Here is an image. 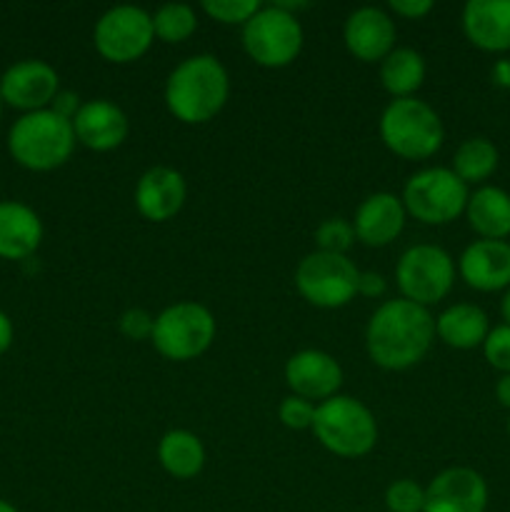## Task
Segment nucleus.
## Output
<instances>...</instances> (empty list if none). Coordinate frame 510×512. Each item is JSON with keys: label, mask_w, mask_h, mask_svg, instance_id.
I'll return each mask as SVG.
<instances>
[{"label": "nucleus", "mask_w": 510, "mask_h": 512, "mask_svg": "<svg viewBox=\"0 0 510 512\" xmlns=\"http://www.w3.org/2000/svg\"><path fill=\"white\" fill-rule=\"evenodd\" d=\"M435 340V318L410 300H385L365 328L368 358L383 370H408L423 363Z\"/></svg>", "instance_id": "obj_1"}, {"label": "nucleus", "mask_w": 510, "mask_h": 512, "mask_svg": "<svg viewBox=\"0 0 510 512\" xmlns=\"http://www.w3.org/2000/svg\"><path fill=\"white\" fill-rule=\"evenodd\" d=\"M230 78L215 55L198 53L180 60L165 80V105L185 125H205L225 108Z\"/></svg>", "instance_id": "obj_2"}, {"label": "nucleus", "mask_w": 510, "mask_h": 512, "mask_svg": "<svg viewBox=\"0 0 510 512\" xmlns=\"http://www.w3.org/2000/svg\"><path fill=\"white\" fill-rule=\"evenodd\" d=\"M75 143L73 123L50 108L20 115L8 130L10 158L33 173H50L68 163Z\"/></svg>", "instance_id": "obj_3"}, {"label": "nucleus", "mask_w": 510, "mask_h": 512, "mask_svg": "<svg viewBox=\"0 0 510 512\" xmlns=\"http://www.w3.org/2000/svg\"><path fill=\"white\" fill-rule=\"evenodd\" d=\"M310 430L328 453L345 460L365 458L378 443V420L373 410L350 395H335L318 403Z\"/></svg>", "instance_id": "obj_4"}, {"label": "nucleus", "mask_w": 510, "mask_h": 512, "mask_svg": "<svg viewBox=\"0 0 510 512\" xmlns=\"http://www.w3.org/2000/svg\"><path fill=\"white\" fill-rule=\"evenodd\" d=\"M380 140L403 160H428L443 148L445 128L435 108L420 98H398L380 115Z\"/></svg>", "instance_id": "obj_5"}, {"label": "nucleus", "mask_w": 510, "mask_h": 512, "mask_svg": "<svg viewBox=\"0 0 510 512\" xmlns=\"http://www.w3.org/2000/svg\"><path fill=\"white\" fill-rule=\"evenodd\" d=\"M215 333H218L215 318L203 303L180 300V303L168 305V308L155 315V328L150 343L165 360L188 363V360H195L203 353H208V348L215 340Z\"/></svg>", "instance_id": "obj_6"}, {"label": "nucleus", "mask_w": 510, "mask_h": 512, "mask_svg": "<svg viewBox=\"0 0 510 512\" xmlns=\"http://www.w3.org/2000/svg\"><path fill=\"white\" fill-rule=\"evenodd\" d=\"M243 50L255 65L268 70L288 68L303 50V25L298 15L278 8L275 3L263 5L243 25Z\"/></svg>", "instance_id": "obj_7"}, {"label": "nucleus", "mask_w": 510, "mask_h": 512, "mask_svg": "<svg viewBox=\"0 0 510 512\" xmlns=\"http://www.w3.org/2000/svg\"><path fill=\"white\" fill-rule=\"evenodd\" d=\"M470 190L450 168H423L403 188L405 213L423 225H448L465 215Z\"/></svg>", "instance_id": "obj_8"}, {"label": "nucleus", "mask_w": 510, "mask_h": 512, "mask_svg": "<svg viewBox=\"0 0 510 512\" xmlns=\"http://www.w3.org/2000/svg\"><path fill=\"white\" fill-rule=\"evenodd\" d=\"M455 273L458 268L448 250H443L440 245L420 243L405 250L398 258L395 283H398L400 298L430 308L448 298L455 283Z\"/></svg>", "instance_id": "obj_9"}, {"label": "nucleus", "mask_w": 510, "mask_h": 512, "mask_svg": "<svg viewBox=\"0 0 510 512\" xmlns=\"http://www.w3.org/2000/svg\"><path fill=\"white\" fill-rule=\"evenodd\" d=\"M360 270L348 255L313 253L305 255L295 268V288L310 305L323 310L345 308L358 295Z\"/></svg>", "instance_id": "obj_10"}, {"label": "nucleus", "mask_w": 510, "mask_h": 512, "mask_svg": "<svg viewBox=\"0 0 510 512\" xmlns=\"http://www.w3.org/2000/svg\"><path fill=\"white\" fill-rule=\"evenodd\" d=\"M153 40V15L138 5H115L95 20L93 45L108 63H135L148 53Z\"/></svg>", "instance_id": "obj_11"}, {"label": "nucleus", "mask_w": 510, "mask_h": 512, "mask_svg": "<svg viewBox=\"0 0 510 512\" xmlns=\"http://www.w3.org/2000/svg\"><path fill=\"white\" fill-rule=\"evenodd\" d=\"M58 93L60 78L53 65L45 63V60H18L0 75V100L8 108L20 110L23 115L50 108Z\"/></svg>", "instance_id": "obj_12"}, {"label": "nucleus", "mask_w": 510, "mask_h": 512, "mask_svg": "<svg viewBox=\"0 0 510 512\" xmlns=\"http://www.w3.org/2000/svg\"><path fill=\"white\" fill-rule=\"evenodd\" d=\"M488 495V483L478 470L453 465L425 485L423 512H485Z\"/></svg>", "instance_id": "obj_13"}, {"label": "nucleus", "mask_w": 510, "mask_h": 512, "mask_svg": "<svg viewBox=\"0 0 510 512\" xmlns=\"http://www.w3.org/2000/svg\"><path fill=\"white\" fill-rule=\"evenodd\" d=\"M285 383H288L290 395L310 400V403H325L335 398L343 385V368L338 360L325 350H300L290 355L285 363Z\"/></svg>", "instance_id": "obj_14"}, {"label": "nucleus", "mask_w": 510, "mask_h": 512, "mask_svg": "<svg viewBox=\"0 0 510 512\" xmlns=\"http://www.w3.org/2000/svg\"><path fill=\"white\" fill-rule=\"evenodd\" d=\"M395 20L388 10L363 5L353 10L345 20L343 43L348 53L360 63H383V58L395 50Z\"/></svg>", "instance_id": "obj_15"}, {"label": "nucleus", "mask_w": 510, "mask_h": 512, "mask_svg": "<svg viewBox=\"0 0 510 512\" xmlns=\"http://www.w3.org/2000/svg\"><path fill=\"white\" fill-rule=\"evenodd\" d=\"M185 198H188V185L183 173L168 165L148 168L135 183V208L150 223H168L183 210Z\"/></svg>", "instance_id": "obj_16"}, {"label": "nucleus", "mask_w": 510, "mask_h": 512, "mask_svg": "<svg viewBox=\"0 0 510 512\" xmlns=\"http://www.w3.org/2000/svg\"><path fill=\"white\" fill-rule=\"evenodd\" d=\"M75 140L83 148L95 153H110L120 148L130 135V120L120 105L105 98L88 100L80 105L78 115L73 118Z\"/></svg>", "instance_id": "obj_17"}, {"label": "nucleus", "mask_w": 510, "mask_h": 512, "mask_svg": "<svg viewBox=\"0 0 510 512\" xmlns=\"http://www.w3.org/2000/svg\"><path fill=\"white\" fill-rule=\"evenodd\" d=\"M458 275L478 293H498L510 288L508 240H473L458 258Z\"/></svg>", "instance_id": "obj_18"}, {"label": "nucleus", "mask_w": 510, "mask_h": 512, "mask_svg": "<svg viewBox=\"0 0 510 512\" xmlns=\"http://www.w3.org/2000/svg\"><path fill=\"white\" fill-rule=\"evenodd\" d=\"M405 218H408V213H405V205L398 195L385 193V190L368 195L355 210V240L368 245V248H385L400 238Z\"/></svg>", "instance_id": "obj_19"}, {"label": "nucleus", "mask_w": 510, "mask_h": 512, "mask_svg": "<svg viewBox=\"0 0 510 512\" xmlns=\"http://www.w3.org/2000/svg\"><path fill=\"white\" fill-rule=\"evenodd\" d=\"M463 33L483 53H508L510 0H468L463 8Z\"/></svg>", "instance_id": "obj_20"}, {"label": "nucleus", "mask_w": 510, "mask_h": 512, "mask_svg": "<svg viewBox=\"0 0 510 512\" xmlns=\"http://www.w3.org/2000/svg\"><path fill=\"white\" fill-rule=\"evenodd\" d=\"M43 220L20 200H0V260H28L43 243Z\"/></svg>", "instance_id": "obj_21"}, {"label": "nucleus", "mask_w": 510, "mask_h": 512, "mask_svg": "<svg viewBox=\"0 0 510 512\" xmlns=\"http://www.w3.org/2000/svg\"><path fill=\"white\" fill-rule=\"evenodd\" d=\"M465 218L480 240H505L510 235V193L498 185H480L470 193Z\"/></svg>", "instance_id": "obj_22"}, {"label": "nucleus", "mask_w": 510, "mask_h": 512, "mask_svg": "<svg viewBox=\"0 0 510 512\" xmlns=\"http://www.w3.org/2000/svg\"><path fill=\"white\" fill-rule=\"evenodd\" d=\"M488 333V315L473 303H455L435 318V338L453 350L483 348Z\"/></svg>", "instance_id": "obj_23"}, {"label": "nucleus", "mask_w": 510, "mask_h": 512, "mask_svg": "<svg viewBox=\"0 0 510 512\" xmlns=\"http://www.w3.org/2000/svg\"><path fill=\"white\" fill-rule=\"evenodd\" d=\"M158 463L170 478L193 480L205 468L203 440L190 430H168L158 443Z\"/></svg>", "instance_id": "obj_24"}, {"label": "nucleus", "mask_w": 510, "mask_h": 512, "mask_svg": "<svg viewBox=\"0 0 510 512\" xmlns=\"http://www.w3.org/2000/svg\"><path fill=\"white\" fill-rule=\"evenodd\" d=\"M425 83V58L413 48H398L380 63V85L385 93L398 98H415Z\"/></svg>", "instance_id": "obj_25"}, {"label": "nucleus", "mask_w": 510, "mask_h": 512, "mask_svg": "<svg viewBox=\"0 0 510 512\" xmlns=\"http://www.w3.org/2000/svg\"><path fill=\"white\" fill-rule=\"evenodd\" d=\"M500 153L488 138H468L458 145L453 155V173L465 185H485V180L493 178L498 170Z\"/></svg>", "instance_id": "obj_26"}, {"label": "nucleus", "mask_w": 510, "mask_h": 512, "mask_svg": "<svg viewBox=\"0 0 510 512\" xmlns=\"http://www.w3.org/2000/svg\"><path fill=\"white\" fill-rule=\"evenodd\" d=\"M198 30V15L188 3H165L153 13V33L163 43H185Z\"/></svg>", "instance_id": "obj_27"}, {"label": "nucleus", "mask_w": 510, "mask_h": 512, "mask_svg": "<svg viewBox=\"0 0 510 512\" xmlns=\"http://www.w3.org/2000/svg\"><path fill=\"white\" fill-rule=\"evenodd\" d=\"M315 248L320 253H333V255H345L355 243V230L353 223H348L345 218H328L315 228Z\"/></svg>", "instance_id": "obj_28"}, {"label": "nucleus", "mask_w": 510, "mask_h": 512, "mask_svg": "<svg viewBox=\"0 0 510 512\" xmlns=\"http://www.w3.org/2000/svg\"><path fill=\"white\" fill-rule=\"evenodd\" d=\"M200 8H203V13L208 18L218 20V23L240 25L243 28L263 8V3L260 0H205Z\"/></svg>", "instance_id": "obj_29"}, {"label": "nucleus", "mask_w": 510, "mask_h": 512, "mask_svg": "<svg viewBox=\"0 0 510 512\" xmlns=\"http://www.w3.org/2000/svg\"><path fill=\"white\" fill-rule=\"evenodd\" d=\"M425 488L410 478L393 480L385 488V512H423Z\"/></svg>", "instance_id": "obj_30"}, {"label": "nucleus", "mask_w": 510, "mask_h": 512, "mask_svg": "<svg viewBox=\"0 0 510 512\" xmlns=\"http://www.w3.org/2000/svg\"><path fill=\"white\" fill-rule=\"evenodd\" d=\"M483 355L490 368L500 370V375L510 373V325H495L490 328L483 343Z\"/></svg>", "instance_id": "obj_31"}, {"label": "nucleus", "mask_w": 510, "mask_h": 512, "mask_svg": "<svg viewBox=\"0 0 510 512\" xmlns=\"http://www.w3.org/2000/svg\"><path fill=\"white\" fill-rule=\"evenodd\" d=\"M315 408L318 405L310 403V400L298 398V395H288L280 403L278 418L288 430H310L315 420Z\"/></svg>", "instance_id": "obj_32"}, {"label": "nucleus", "mask_w": 510, "mask_h": 512, "mask_svg": "<svg viewBox=\"0 0 510 512\" xmlns=\"http://www.w3.org/2000/svg\"><path fill=\"white\" fill-rule=\"evenodd\" d=\"M155 328V315H150L145 308H128L118 318V330L128 340L143 343V340L153 338Z\"/></svg>", "instance_id": "obj_33"}, {"label": "nucleus", "mask_w": 510, "mask_h": 512, "mask_svg": "<svg viewBox=\"0 0 510 512\" xmlns=\"http://www.w3.org/2000/svg\"><path fill=\"white\" fill-rule=\"evenodd\" d=\"M433 0H390L388 10L403 20H423L433 10Z\"/></svg>", "instance_id": "obj_34"}, {"label": "nucleus", "mask_w": 510, "mask_h": 512, "mask_svg": "<svg viewBox=\"0 0 510 512\" xmlns=\"http://www.w3.org/2000/svg\"><path fill=\"white\" fill-rule=\"evenodd\" d=\"M385 290H388V283H385L383 275L375 273V270H360L358 295H363V298H380V295H385Z\"/></svg>", "instance_id": "obj_35"}, {"label": "nucleus", "mask_w": 510, "mask_h": 512, "mask_svg": "<svg viewBox=\"0 0 510 512\" xmlns=\"http://www.w3.org/2000/svg\"><path fill=\"white\" fill-rule=\"evenodd\" d=\"M80 105L83 103H80L78 93H73V90H60V93L55 95L53 103H50V110H53V113H58L60 118H65L73 123V118L78 115Z\"/></svg>", "instance_id": "obj_36"}, {"label": "nucleus", "mask_w": 510, "mask_h": 512, "mask_svg": "<svg viewBox=\"0 0 510 512\" xmlns=\"http://www.w3.org/2000/svg\"><path fill=\"white\" fill-rule=\"evenodd\" d=\"M13 338H15L13 320L8 318V313H3V310H0V355L8 353L10 345H13Z\"/></svg>", "instance_id": "obj_37"}, {"label": "nucleus", "mask_w": 510, "mask_h": 512, "mask_svg": "<svg viewBox=\"0 0 510 512\" xmlns=\"http://www.w3.org/2000/svg\"><path fill=\"white\" fill-rule=\"evenodd\" d=\"M495 400L510 410V373L500 375L498 383H495Z\"/></svg>", "instance_id": "obj_38"}, {"label": "nucleus", "mask_w": 510, "mask_h": 512, "mask_svg": "<svg viewBox=\"0 0 510 512\" xmlns=\"http://www.w3.org/2000/svg\"><path fill=\"white\" fill-rule=\"evenodd\" d=\"M500 315H503V323L510 325V288L503 293V300H500Z\"/></svg>", "instance_id": "obj_39"}, {"label": "nucleus", "mask_w": 510, "mask_h": 512, "mask_svg": "<svg viewBox=\"0 0 510 512\" xmlns=\"http://www.w3.org/2000/svg\"><path fill=\"white\" fill-rule=\"evenodd\" d=\"M0 512H20L18 508H15L13 503H8V500L0 498Z\"/></svg>", "instance_id": "obj_40"}, {"label": "nucleus", "mask_w": 510, "mask_h": 512, "mask_svg": "<svg viewBox=\"0 0 510 512\" xmlns=\"http://www.w3.org/2000/svg\"><path fill=\"white\" fill-rule=\"evenodd\" d=\"M508 438H510V418H508Z\"/></svg>", "instance_id": "obj_41"}, {"label": "nucleus", "mask_w": 510, "mask_h": 512, "mask_svg": "<svg viewBox=\"0 0 510 512\" xmlns=\"http://www.w3.org/2000/svg\"><path fill=\"white\" fill-rule=\"evenodd\" d=\"M0 113H3V100H0Z\"/></svg>", "instance_id": "obj_42"}]
</instances>
